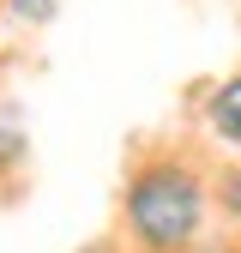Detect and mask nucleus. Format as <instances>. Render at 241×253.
I'll return each instance as SVG.
<instances>
[{
  "instance_id": "nucleus-1",
  "label": "nucleus",
  "mask_w": 241,
  "mask_h": 253,
  "mask_svg": "<svg viewBox=\"0 0 241 253\" xmlns=\"http://www.w3.org/2000/svg\"><path fill=\"white\" fill-rule=\"evenodd\" d=\"M205 175L181 157H151L127 175L120 217H127V241L139 253H193L205 235Z\"/></svg>"
},
{
  "instance_id": "nucleus-2",
  "label": "nucleus",
  "mask_w": 241,
  "mask_h": 253,
  "mask_svg": "<svg viewBox=\"0 0 241 253\" xmlns=\"http://www.w3.org/2000/svg\"><path fill=\"white\" fill-rule=\"evenodd\" d=\"M205 126H211V139H223L229 151H241V73H229L205 97Z\"/></svg>"
},
{
  "instance_id": "nucleus-3",
  "label": "nucleus",
  "mask_w": 241,
  "mask_h": 253,
  "mask_svg": "<svg viewBox=\"0 0 241 253\" xmlns=\"http://www.w3.org/2000/svg\"><path fill=\"white\" fill-rule=\"evenodd\" d=\"M24 151H30L24 121H18L6 103H0V175H6V169H18V163H24Z\"/></svg>"
},
{
  "instance_id": "nucleus-4",
  "label": "nucleus",
  "mask_w": 241,
  "mask_h": 253,
  "mask_svg": "<svg viewBox=\"0 0 241 253\" xmlns=\"http://www.w3.org/2000/svg\"><path fill=\"white\" fill-rule=\"evenodd\" d=\"M60 12V0H12V18H24V24H48Z\"/></svg>"
},
{
  "instance_id": "nucleus-5",
  "label": "nucleus",
  "mask_w": 241,
  "mask_h": 253,
  "mask_svg": "<svg viewBox=\"0 0 241 253\" xmlns=\"http://www.w3.org/2000/svg\"><path fill=\"white\" fill-rule=\"evenodd\" d=\"M217 199H223V211H235V217H241V169H223V181H217Z\"/></svg>"
}]
</instances>
